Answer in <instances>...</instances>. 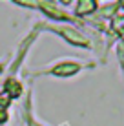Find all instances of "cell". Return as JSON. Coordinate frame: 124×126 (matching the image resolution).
I'll return each instance as SVG.
<instances>
[{"label":"cell","instance_id":"obj_1","mask_svg":"<svg viewBox=\"0 0 124 126\" xmlns=\"http://www.w3.org/2000/svg\"><path fill=\"white\" fill-rule=\"evenodd\" d=\"M35 28L38 31H49V33H55L58 35V37L62 38V40H66L69 46H75L79 47V49H91V40H89V37L86 33H82L79 28H75V26L71 24H37Z\"/></svg>","mask_w":124,"mask_h":126},{"label":"cell","instance_id":"obj_2","mask_svg":"<svg viewBox=\"0 0 124 126\" xmlns=\"http://www.w3.org/2000/svg\"><path fill=\"white\" fill-rule=\"evenodd\" d=\"M88 68H91L89 62H82V60H75V59H60L57 62L49 64V68H44L40 71L33 73V77L46 75V77H55V79H71V77H77Z\"/></svg>","mask_w":124,"mask_h":126},{"label":"cell","instance_id":"obj_3","mask_svg":"<svg viewBox=\"0 0 124 126\" xmlns=\"http://www.w3.org/2000/svg\"><path fill=\"white\" fill-rule=\"evenodd\" d=\"M35 4V9H38L46 18L53 20L57 24H68V22H79L73 15H69L64 7L58 6V2H44V0H38Z\"/></svg>","mask_w":124,"mask_h":126},{"label":"cell","instance_id":"obj_4","mask_svg":"<svg viewBox=\"0 0 124 126\" xmlns=\"http://www.w3.org/2000/svg\"><path fill=\"white\" fill-rule=\"evenodd\" d=\"M100 9V4L95 0H77L73 4V16L75 18H86V16L97 15Z\"/></svg>","mask_w":124,"mask_h":126},{"label":"cell","instance_id":"obj_5","mask_svg":"<svg viewBox=\"0 0 124 126\" xmlns=\"http://www.w3.org/2000/svg\"><path fill=\"white\" fill-rule=\"evenodd\" d=\"M117 57H119V64H121L122 75H124V44H119L117 46Z\"/></svg>","mask_w":124,"mask_h":126},{"label":"cell","instance_id":"obj_6","mask_svg":"<svg viewBox=\"0 0 124 126\" xmlns=\"http://www.w3.org/2000/svg\"><path fill=\"white\" fill-rule=\"evenodd\" d=\"M7 119H9V113H7L6 108H0V124H6Z\"/></svg>","mask_w":124,"mask_h":126},{"label":"cell","instance_id":"obj_7","mask_svg":"<svg viewBox=\"0 0 124 126\" xmlns=\"http://www.w3.org/2000/svg\"><path fill=\"white\" fill-rule=\"evenodd\" d=\"M6 66H7V62L4 60V62H0V75H2L4 71H6Z\"/></svg>","mask_w":124,"mask_h":126},{"label":"cell","instance_id":"obj_8","mask_svg":"<svg viewBox=\"0 0 124 126\" xmlns=\"http://www.w3.org/2000/svg\"><path fill=\"white\" fill-rule=\"evenodd\" d=\"M117 35H119V37H121V40H122V44H124V28H122V29H121V31H119Z\"/></svg>","mask_w":124,"mask_h":126}]
</instances>
